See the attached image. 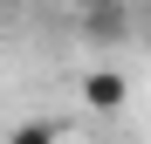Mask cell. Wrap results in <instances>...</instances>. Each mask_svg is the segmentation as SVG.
Here are the masks:
<instances>
[{"instance_id":"obj_1","label":"cell","mask_w":151,"mask_h":144,"mask_svg":"<svg viewBox=\"0 0 151 144\" xmlns=\"http://www.w3.org/2000/svg\"><path fill=\"white\" fill-rule=\"evenodd\" d=\"M76 89H83V103H89V110H103V117H110V110H124V96H131V82H124L117 69H89Z\"/></svg>"},{"instance_id":"obj_2","label":"cell","mask_w":151,"mask_h":144,"mask_svg":"<svg viewBox=\"0 0 151 144\" xmlns=\"http://www.w3.org/2000/svg\"><path fill=\"white\" fill-rule=\"evenodd\" d=\"M55 137H62V130L48 124V117H28V124H14V130H7V144H55Z\"/></svg>"}]
</instances>
